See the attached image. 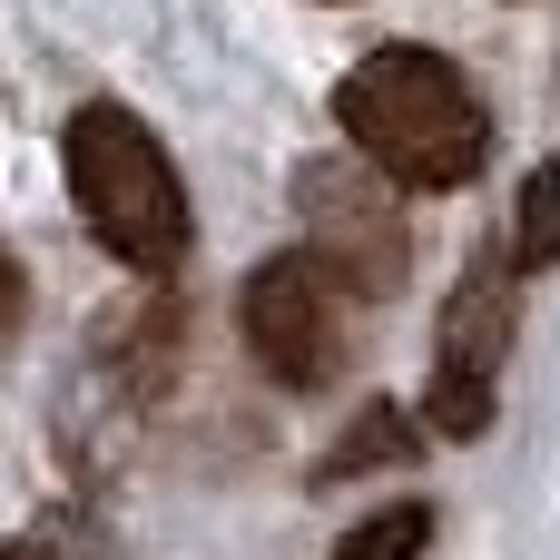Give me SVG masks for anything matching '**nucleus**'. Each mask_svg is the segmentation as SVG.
<instances>
[{
    "instance_id": "obj_7",
    "label": "nucleus",
    "mask_w": 560,
    "mask_h": 560,
    "mask_svg": "<svg viewBox=\"0 0 560 560\" xmlns=\"http://www.w3.org/2000/svg\"><path fill=\"white\" fill-rule=\"evenodd\" d=\"M512 266H522V276L560 266V158H541V167H532V187H522V217H512Z\"/></svg>"
},
{
    "instance_id": "obj_3",
    "label": "nucleus",
    "mask_w": 560,
    "mask_h": 560,
    "mask_svg": "<svg viewBox=\"0 0 560 560\" xmlns=\"http://www.w3.org/2000/svg\"><path fill=\"white\" fill-rule=\"evenodd\" d=\"M295 207H305V256L354 285V295H404V266H413V236H404V197L394 177L364 158H315L295 167Z\"/></svg>"
},
{
    "instance_id": "obj_4",
    "label": "nucleus",
    "mask_w": 560,
    "mask_h": 560,
    "mask_svg": "<svg viewBox=\"0 0 560 560\" xmlns=\"http://www.w3.org/2000/svg\"><path fill=\"white\" fill-rule=\"evenodd\" d=\"M236 325H246L256 374H266V384H285V394H325V384L345 374V354H354L345 305H335V276H325L305 246H295V256H266V266L246 276Z\"/></svg>"
},
{
    "instance_id": "obj_6",
    "label": "nucleus",
    "mask_w": 560,
    "mask_h": 560,
    "mask_svg": "<svg viewBox=\"0 0 560 560\" xmlns=\"http://www.w3.org/2000/svg\"><path fill=\"white\" fill-rule=\"evenodd\" d=\"M423 551H433V502H384V512H364L325 560H423Z\"/></svg>"
},
{
    "instance_id": "obj_10",
    "label": "nucleus",
    "mask_w": 560,
    "mask_h": 560,
    "mask_svg": "<svg viewBox=\"0 0 560 560\" xmlns=\"http://www.w3.org/2000/svg\"><path fill=\"white\" fill-rule=\"evenodd\" d=\"M0 560H49V551L39 541H0Z\"/></svg>"
},
{
    "instance_id": "obj_8",
    "label": "nucleus",
    "mask_w": 560,
    "mask_h": 560,
    "mask_svg": "<svg viewBox=\"0 0 560 560\" xmlns=\"http://www.w3.org/2000/svg\"><path fill=\"white\" fill-rule=\"evenodd\" d=\"M413 443H423V433H413L394 404H364V433H354V443H335V453L315 463V482H354V472H374V463H404Z\"/></svg>"
},
{
    "instance_id": "obj_1",
    "label": "nucleus",
    "mask_w": 560,
    "mask_h": 560,
    "mask_svg": "<svg viewBox=\"0 0 560 560\" xmlns=\"http://www.w3.org/2000/svg\"><path fill=\"white\" fill-rule=\"evenodd\" d=\"M335 118L394 187H423V197L472 187L492 158V108L472 98V79L443 49H413V39L364 49L335 89Z\"/></svg>"
},
{
    "instance_id": "obj_9",
    "label": "nucleus",
    "mask_w": 560,
    "mask_h": 560,
    "mask_svg": "<svg viewBox=\"0 0 560 560\" xmlns=\"http://www.w3.org/2000/svg\"><path fill=\"white\" fill-rule=\"evenodd\" d=\"M20 305H30V276H20V266H10V246H0V335L20 325Z\"/></svg>"
},
{
    "instance_id": "obj_2",
    "label": "nucleus",
    "mask_w": 560,
    "mask_h": 560,
    "mask_svg": "<svg viewBox=\"0 0 560 560\" xmlns=\"http://www.w3.org/2000/svg\"><path fill=\"white\" fill-rule=\"evenodd\" d=\"M59 177H69L79 226H89L118 266L177 276V266L197 256V207H187L177 158L158 148V128H148L138 108L89 98V108L69 118V138H59Z\"/></svg>"
},
{
    "instance_id": "obj_5",
    "label": "nucleus",
    "mask_w": 560,
    "mask_h": 560,
    "mask_svg": "<svg viewBox=\"0 0 560 560\" xmlns=\"http://www.w3.org/2000/svg\"><path fill=\"white\" fill-rule=\"evenodd\" d=\"M512 276L502 266V236L463 266V285L443 295V345H433V384H423V413L443 443H472L492 423V384H502V354H512Z\"/></svg>"
}]
</instances>
